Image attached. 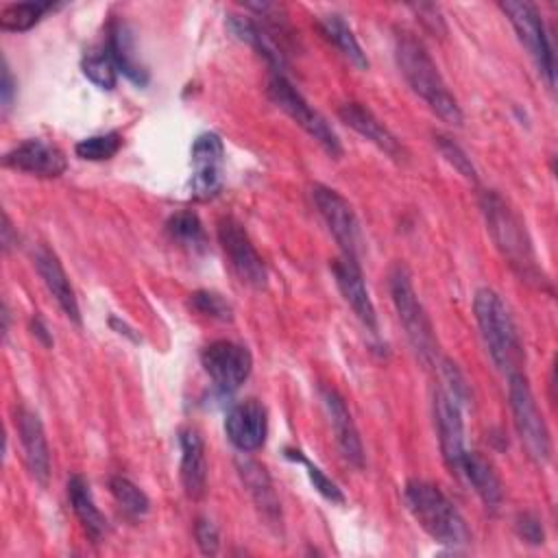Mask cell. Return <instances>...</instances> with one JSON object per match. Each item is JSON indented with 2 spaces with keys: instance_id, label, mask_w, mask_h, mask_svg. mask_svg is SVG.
<instances>
[{
  "instance_id": "obj_38",
  "label": "cell",
  "mask_w": 558,
  "mask_h": 558,
  "mask_svg": "<svg viewBox=\"0 0 558 558\" xmlns=\"http://www.w3.org/2000/svg\"><path fill=\"white\" fill-rule=\"evenodd\" d=\"M0 94H2V107L9 109L11 102H13V94H15V81H13L11 70H9L7 63H4V68H2V87H0Z\"/></svg>"
},
{
  "instance_id": "obj_8",
  "label": "cell",
  "mask_w": 558,
  "mask_h": 558,
  "mask_svg": "<svg viewBox=\"0 0 558 558\" xmlns=\"http://www.w3.org/2000/svg\"><path fill=\"white\" fill-rule=\"evenodd\" d=\"M499 9L506 13L521 46L527 50V54L536 63L538 74L545 78L547 87H554V83H556L554 50H551V44H549V37H547V31H545L538 9L532 2H521V0L499 2Z\"/></svg>"
},
{
  "instance_id": "obj_39",
  "label": "cell",
  "mask_w": 558,
  "mask_h": 558,
  "mask_svg": "<svg viewBox=\"0 0 558 558\" xmlns=\"http://www.w3.org/2000/svg\"><path fill=\"white\" fill-rule=\"evenodd\" d=\"M31 329H33V336H35L41 344H46V347L52 344V336L48 333V327L44 325V320H41L39 316H35V318L31 320Z\"/></svg>"
},
{
  "instance_id": "obj_12",
  "label": "cell",
  "mask_w": 558,
  "mask_h": 558,
  "mask_svg": "<svg viewBox=\"0 0 558 558\" xmlns=\"http://www.w3.org/2000/svg\"><path fill=\"white\" fill-rule=\"evenodd\" d=\"M218 240L235 275L251 288H266L268 272L264 259L253 246L246 229L235 218L227 216L218 222Z\"/></svg>"
},
{
  "instance_id": "obj_5",
  "label": "cell",
  "mask_w": 558,
  "mask_h": 558,
  "mask_svg": "<svg viewBox=\"0 0 558 558\" xmlns=\"http://www.w3.org/2000/svg\"><path fill=\"white\" fill-rule=\"evenodd\" d=\"M390 296L399 316V323L416 353V357L425 364H438V342H436V333L432 327V320L423 307V303L418 301L414 286H412V277L410 270L403 264H397L390 270Z\"/></svg>"
},
{
  "instance_id": "obj_11",
  "label": "cell",
  "mask_w": 558,
  "mask_h": 558,
  "mask_svg": "<svg viewBox=\"0 0 558 558\" xmlns=\"http://www.w3.org/2000/svg\"><path fill=\"white\" fill-rule=\"evenodd\" d=\"M462 403L464 399L453 392L447 384H442L434 392V418L438 429V442L445 464L451 473L458 475L462 458L466 453L464 447V421H462Z\"/></svg>"
},
{
  "instance_id": "obj_25",
  "label": "cell",
  "mask_w": 558,
  "mask_h": 558,
  "mask_svg": "<svg viewBox=\"0 0 558 558\" xmlns=\"http://www.w3.org/2000/svg\"><path fill=\"white\" fill-rule=\"evenodd\" d=\"M68 499H70V506H72L76 519L81 521L85 534L92 538V543H98L107 532V519L98 510V506L92 497L89 484L83 475H72L68 480Z\"/></svg>"
},
{
  "instance_id": "obj_10",
  "label": "cell",
  "mask_w": 558,
  "mask_h": 558,
  "mask_svg": "<svg viewBox=\"0 0 558 558\" xmlns=\"http://www.w3.org/2000/svg\"><path fill=\"white\" fill-rule=\"evenodd\" d=\"M201 364L222 395L235 392L251 375L253 355L233 340H214L201 353Z\"/></svg>"
},
{
  "instance_id": "obj_32",
  "label": "cell",
  "mask_w": 558,
  "mask_h": 558,
  "mask_svg": "<svg viewBox=\"0 0 558 558\" xmlns=\"http://www.w3.org/2000/svg\"><path fill=\"white\" fill-rule=\"evenodd\" d=\"M286 458H290V460H294V462H301V464L307 469V477H310V482H312V486L316 488L318 495H323V497H325L327 501H331V504H344V495H342V490L338 488V484L331 482L316 464H312V462L303 456V451L288 447V449H286Z\"/></svg>"
},
{
  "instance_id": "obj_26",
  "label": "cell",
  "mask_w": 558,
  "mask_h": 558,
  "mask_svg": "<svg viewBox=\"0 0 558 558\" xmlns=\"http://www.w3.org/2000/svg\"><path fill=\"white\" fill-rule=\"evenodd\" d=\"M318 28L323 37L357 70H368V57L362 50L357 37L353 35L351 26L344 22L342 15L338 13H325L318 17Z\"/></svg>"
},
{
  "instance_id": "obj_3",
  "label": "cell",
  "mask_w": 558,
  "mask_h": 558,
  "mask_svg": "<svg viewBox=\"0 0 558 558\" xmlns=\"http://www.w3.org/2000/svg\"><path fill=\"white\" fill-rule=\"evenodd\" d=\"M403 501L416 523L440 545L460 547L471 541L469 525L449 497L432 482L412 477L403 486Z\"/></svg>"
},
{
  "instance_id": "obj_6",
  "label": "cell",
  "mask_w": 558,
  "mask_h": 558,
  "mask_svg": "<svg viewBox=\"0 0 558 558\" xmlns=\"http://www.w3.org/2000/svg\"><path fill=\"white\" fill-rule=\"evenodd\" d=\"M508 399H510V412H512L517 434H519L521 445L525 447L527 456L536 464L549 462V458H551L549 429H547V423L534 401L527 377L521 371L508 375Z\"/></svg>"
},
{
  "instance_id": "obj_7",
  "label": "cell",
  "mask_w": 558,
  "mask_h": 558,
  "mask_svg": "<svg viewBox=\"0 0 558 558\" xmlns=\"http://www.w3.org/2000/svg\"><path fill=\"white\" fill-rule=\"evenodd\" d=\"M268 98L286 113L290 116L312 140H316L327 155L340 157L342 155V144L336 135V131L327 124V120L303 98V94L283 76V74H272L268 83Z\"/></svg>"
},
{
  "instance_id": "obj_27",
  "label": "cell",
  "mask_w": 558,
  "mask_h": 558,
  "mask_svg": "<svg viewBox=\"0 0 558 558\" xmlns=\"http://www.w3.org/2000/svg\"><path fill=\"white\" fill-rule=\"evenodd\" d=\"M166 231L170 235L172 242H177L179 246L183 248H190V251H205L207 246V235H205V229H203V222L201 218L190 211V209H183V211H177L168 218L166 222Z\"/></svg>"
},
{
  "instance_id": "obj_17",
  "label": "cell",
  "mask_w": 558,
  "mask_h": 558,
  "mask_svg": "<svg viewBox=\"0 0 558 558\" xmlns=\"http://www.w3.org/2000/svg\"><path fill=\"white\" fill-rule=\"evenodd\" d=\"M320 401L325 405L331 432L336 436V445L342 453V458L355 466V469H364V447H362V438L360 432L355 427V421L344 403V399L333 390V388H320Z\"/></svg>"
},
{
  "instance_id": "obj_13",
  "label": "cell",
  "mask_w": 558,
  "mask_h": 558,
  "mask_svg": "<svg viewBox=\"0 0 558 558\" xmlns=\"http://www.w3.org/2000/svg\"><path fill=\"white\" fill-rule=\"evenodd\" d=\"M225 144L214 131L201 133L192 144V181L190 190L196 201L214 198L222 187Z\"/></svg>"
},
{
  "instance_id": "obj_1",
  "label": "cell",
  "mask_w": 558,
  "mask_h": 558,
  "mask_svg": "<svg viewBox=\"0 0 558 558\" xmlns=\"http://www.w3.org/2000/svg\"><path fill=\"white\" fill-rule=\"evenodd\" d=\"M395 59L397 65L405 78V83L412 87V92L425 100V105L447 124L460 126L464 116L456 100V96L449 92L445 78L440 76L434 59L416 39L412 33H399L395 41Z\"/></svg>"
},
{
  "instance_id": "obj_40",
  "label": "cell",
  "mask_w": 558,
  "mask_h": 558,
  "mask_svg": "<svg viewBox=\"0 0 558 558\" xmlns=\"http://www.w3.org/2000/svg\"><path fill=\"white\" fill-rule=\"evenodd\" d=\"M13 244L15 242H11V222H9V216L4 214V222H2V248H4V253H9Z\"/></svg>"
},
{
  "instance_id": "obj_4",
  "label": "cell",
  "mask_w": 558,
  "mask_h": 558,
  "mask_svg": "<svg viewBox=\"0 0 558 558\" xmlns=\"http://www.w3.org/2000/svg\"><path fill=\"white\" fill-rule=\"evenodd\" d=\"M473 314L493 364L504 375L519 373L523 364V347L501 296L490 288H480L473 299Z\"/></svg>"
},
{
  "instance_id": "obj_15",
  "label": "cell",
  "mask_w": 558,
  "mask_h": 558,
  "mask_svg": "<svg viewBox=\"0 0 558 558\" xmlns=\"http://www.w3.org/2000/svg\"><path fill=\"white\" fill-rule=\"evenodd\" d=\"M4 168L20 170L33 177H44V179H54L65 172L68 159L63 150L50 142L31 137L24 140L22 144L13 146L4 157H2Z\"/></svg>"
},
{
  "instance_id": "obj_23",
  "label": "cell",
  "mask_w": 558,
  "mask_h": 558,
  "mask_svg": "<svg viewBox=\"0 0 558 558\" xmlns=\"http://www.w3.org/2000/svg\"><path fill=\"white\" fill-rule=\"evenodd\" d=\"M105 50H107L109 59L113 61L116 70L122 72L131 83H135L137 87H144L148 83V70L135 52V39H133L129 24L113 22L109 26V37H107Z\"/></svg>"
},
{
  "instance_id": "obj_29",
  "label": "cell",
  "mask_w": 558,
  "mask_h": 558,
  "mask_svg": "<svg viewBox=\"0 0 558 558\" xmlns=\"http://www.w3.org/2000/svg\"><path fill=\"white\" fill-rule=\"evenodd\" d=\"M109 490L113 495V499L120 504V508L133 517H142L148 512L150 508V499L148 495L137 486L133 484L129 477H122V475H113L109 480Z\"/></svg>"
},
{
  "instance_id": "obj_35",
  "label": "cell",
  "mask_w": 558,
  "mask_h": 558,
  "mask_svg": "<svg viewBox=\"0 0 558 558\" xmlns=\"http://www.w3.org/2000/svg\"><path fill=\"white\" fill-rule=\"evenodd\" d=\"M514 530L519 538L527 545H543L545 543V530L541 519L534 512H519L514 519Z\"/></svg>"
},
{
  "instance_id": "obj_19",
  "label": "cell",
  "mask_w": 558,
  "mask_h": 558,
  "mask_svg": "<svg viewBox=\"0 0 558 558\" xmlns=\"http://www.w3.org/2000/svg\"><path fill=\"white\" fill-rule=\"evenodd\" d=\"M340 120L351 126L355 133H360L364 140H368L371 144H375L381 153H386L388 157L403 161L408 157L403 144L390 133V129L364 105L360 102H344L338 109Z\"/></svg>"
},
{
  "instance_id": "obj_24",
  "label": "cell",
  "mask_w": 558,
  "mask_h": 558,
  "mask_svg": "<svg viewBox=\"0 0 558 558\" xmlns=\"http://www.w3.org/2000/svg\"><path fill=\"white\" fill-rule=\"evenodd\" d=\"M458 475L469 482V486L482 499L486 510H490V512L499 510V506L504 501V486H501V480L497 477L495 469L490 466V462L486 458H482L475 451H466L464 458H462Z\"/></svg>"
},
{
  "instance_id": "obj_36",
  "label": "cell",
  "mask_w": 558,
  "mask_h": 558,
  "mask_svg": "<svg viewBox=\"0 0 558 558\" xmlns=\"http://www.w3.org/2000/svg\"><path fill=\"white\" fill-rule=\"evenodd\" d=\"M194 536L201 554L205 556H216L220 547V532L209 519H198L194 525Z\"/></svg>"
},
{
  "instance_id": "obj_14",
  "label": "cell",
  "mask_w": 558,
  "mask_h": 558,
  "mask_svg": "<svg viewBox=\"0 0 558 558\" xmlns=\"http://www.w3.org/2000/svg\"><path fill=\"white\" fill-rule=\"evenodd\" d=\"M225 434L242 453L262 449L268 436V412L264 403L257 399H244L231 405L225 418Z\"/></svg>"
},
{
  "instance_id": "obj_34",
  "label": "cell",
  "mask_w": 558,
  "mask_h": 558,
  "mask_svg": "<svg viewBox=\"0 0 558 558\" xmlns=\"http://www.w3.org/2000/svg\"><path fill=\"white\" fill-rule=\"evenodd\" d=\"M434 144H436V148L440 150V155H442L466 181H471V183L477 181V170H475L471 157L462 150L460 144H456L449 135H442V133H436V135H434Z\"/></svg>"
},
{
  "instance_id": "obj_2",
  "label": "cell",
  "mask_w": 558,
  "mask_h": 558,
  "mask_svg": "<svg viewBox=\"0 0 558 558\" xmlns=\"http://www.w3.org/2000/svg\"><path fill=\"white\" fill-rule=\"evenodd\" d=\"M480 207L486 220V227L501 251V255L508 259L512 270L536 286H543L547 279L543 270L536 264V255L532 248V242L527 238V231L521 222V218L514 214V209L493 190L484 192L480 198Z\"/></svg>"
},
{
  "instance_id": "obj_31",
  "label": "cell",
  "mask_w": 558,
  "mask_h": 558,
  "mask_svg": "<svg viewBox=\"0 0 558 558\" xmlns=\"http://www.w3.org/2000/svg\"><path fill=\"white\" fill-rule=\"evenodd\" d=\"M83 74L94 83L98 85L100 89H113L116 87V65L113 61L109 59L107 50H98V52H87L83 57Z\"/></svg>"
},
{
  "instance_id": "obj_21",
  "label": "cell",
  "mask_w": 558,
  "mask_h": 558,
  "mask_svg": "<svg viewBox=\"0 0 558 558\" xmlns=\"http://www.w3.org/2000/svg\"><path fill=\"white\" fill-rule=\"evenodd\" d=\"M35 259V268L44 281V286L48 288V292L54 296V301L59 303V307L63 310V314L74 323L81 325V310H78V301L74 294V288L57 257L54 251H50L48 246H37V251L33 253Z\"/></svg>"
},
{
  "instance_id": "obj_9",
  "label": "cell",
  "mask_w": 558,
  "mask_h": 558,
  "mask_svg": "<svg viewBox=\"0 0 558 558\" xmlns=\"http://www.w3.org/2000/svg\"><path fill=\"white\" fill-rule=\"evenodd\" d=\"M312 201L323 222L327 225L329 233L340 244L342 255L349 259H360V244H362L360 222L349 201L340 192L323 183H316L312 187Z\"/></svg>"
},
{
  "instance_id": "obj_16",
  "label": "cell",
  "mask_w": 558,
  "mask_h": 558,
  "mask_svg": "<svg viewBox=\"0 0 558 558\" xmlns=\"http://www.w3.org/2000/svg\"><path fill=\"white\" fill-rule=\"evenodd\" d=\"M331 275L336 279V286H338L342 299L349 303V307L353 310L357 320L371 333H377V312L368 296V290H366V283H364V277L360 270V262L349 259L344 255L336 257L331 262Z\"/></svg>"
},
{
  "instance_id": "obj_18",
  "label": "cell",
  "mask_w": 558,
  "mask_h": 558,
  "mask_svg": "<svg viewBox=\"0 0 558 558\" xmlns=\"http://www.w3.org/2000/svg\"><path fill=\"white\" fill-rule=\"evenodd\" d=\"M235 469H238V475H240L244 488L248 490L255 508L259 510L262 519L266 521V525L279 530L281 527V506H279V497L272 488L268 471L253 458H246V453L235 458Z\"/></svg>"
},
{
  "instance_id": "obj_33",
  "label": "cell",
  "mask_w": 558,
  "mask_h": 558,
  "mask_svg": "<svg viewBox=\"0 0 558 558\" xmlns=\"http://www.w3.org/2000/svg\"><path fill=\"white\" fill-rule=\"evenodd\" d=\"M190 305L192 310H196L198 314L214 318V320H233V307L229 305V301L211 290H196L194 294H190Z\"/></svg>"
},
{
  "instance_id": "obj_28",
  "label": "cell",
  "mask_w": 558,
  "mask_h": 558,
  "mask_svg": "<svg viewBox=\"0 0 558 558\" xmlns=\"http://www.w3.org/2000/svg\"><path fill=\"white\" fill-rule=\"evenodd\" d=\"M59 4L54 2H13L7 4L0 13V28L9 33H22L33 28L48 11H54Z\"/></svg>"
},
{
  "instance_id": "obj_37",
  "label": "cell",
  "mask_w": 558,
  "mask_h": 558,
  "mask_svg": "<svg viewBox=\"0 0 558 558\" xmlns=\"http://www.w3.org/2000/svg\"><path fill=\"white\" fill-rule=\"evenodd\" d=\"M412 9L418 13V20H421L429 31H434V33H445V22H442V17H440L438 7L432 9V15L425 13V4H414Z\"/></svg>"
},
{
  "instance_id": "obj_30",
  "label": "cell",
  "mask_w": 558,
  "mask_h": 558,
  "mask_svg": "<svg viewBox=\"0 0 558 558\" xmlns=\"http://www.w3.org/2000/svg\"><path fill=\"white\" fill-rule=\"evenodd\" d=\"M120 146H122V135L116 131H109V133L92 135V137L76 142L74 153H76V157L87 159V161H107L120 150Z\"/></svg>"
},
{
  "instance_id": "obj_22",
  "label": "cell",
  "mask_w": 558,
  "mask_h": 558,
  "mask_svg": "<svg viewBox=\"0 0 558 558\" xmlns=\"http://www.w3.org/2000/svg\"><path fill=\"white\" fill-rule=\"evenodd\" d=\"M179 447H181V484L190 499H203L207 490V460H205V445L194 427H183L179 432Z\"/></svg>"
},
{
  "instance_id": "obj_20",
  "label": "cell",
  "mask_w": 558,
  "mask_h": 558,
  "mask_svg": "<svg viewBox=\"0 0 558 558\" xmlns=\"http://www.w3.org/2000/svg\"><path fill=\"white\" fill-rule=\"evenodd\" d=\"M15 425L31 475L39 484H46L50 475V449L39 416L26 408H20L15 414Z\"/></svg>"
}]
</instances>
